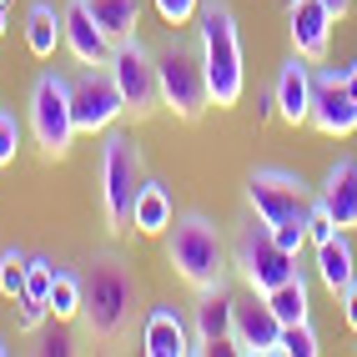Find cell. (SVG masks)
<instances>
[{"mask_svg":"<svg viewBox=\"0 0 357 357\" xmlns=\"http://www.w3.org/2000/svg\"><path fill=\"white\" fill-rule=\"evenodd\" d=\"M86 337L121 342L136 322V277L121 257H96V267L81 277V317Z\"/></svg>","mask_w":357,"mask_h":357,"instance_id":"cell-1","label":"cell"},{"mask_svg":"<svg viewBox=\"0 0 357 357\" xmlns=\"http://www.w3.org/2000/svg\"><path fill=\"white\" fill-rule=\"evenodd\" d=\"M247 202H252L257 217L272 227L277 247H287V252L307 247V217H312V206H317V192L302 176L277 172V166H257L247 176Z\"/></svg>","mask_w":357,"mask_h":357,"instance_id":"cell-2","label":"cell"},{"mask_svg":"<svg viewBox=\"0 0 357 357\" xmlns=\"http://www.w3.org/2000/svg\"><path fill=\"white\" fill-rule=\"evenodd\" d=\"M202 20V70H206V96L211 106H236L247 91V66H242V36L227 0H206L197 10Z\"/></svg>","mask_w":357,"mask_h":357,"instance_id":"cell-3","label":"cell"},{"mask_svg":"<svg viewBox=\"0 0 357 357\" xmlns=\"http://www.w3.org/2000/svg\"><path fill=\"white\" fill-rule=\"evenodd\" d=\"M146 186V156H141L136 136L111 131L101 146V211H106V231L126 236L136 227V197Z\"/></svg>","mask_w":357,"mask_h":357,"instance_id":"cell-4","label":"cell"},{"mask_svg":"<svg viewBox=\"0 0 357 357\" xmlns=\"http://www.w3.org/2000/svg\"><path fill=\"white\" fill-rule=\"evenodd\" d=\"M166 261L186 287H211V282L227 277V242L211 217L202 211H186L176 227H166Z\"/></svg>","mask_w":357,"mask_h":357,"instance_id":"cell-5","label":"cell"},{"mask_svg":"<svg viewBox=\"0 0 357 357\" xmlns=\"http://www.w3.org/2000/svg\"><path fill=\"white\" fill-rule=\"evenodd\" d=\"M156 86H161V106L172 116L202 121V111L211 106L206 70H202V45H186L181 36H166L156 45Z\"/></svg>","mask_w":357,"mask_h":357,"instance_id":"cell-6","label":"cell"},{"mask_svg":"<svg viewBox=\"0 0 357 357\" xmlns=\"http://www.w3.org/2000/svg\"><path fill=\"white\" fill-rule=\"evenodd\" d=\"M231 261H236V272H242L247 292H261V297H267L272 287H282L287 277H297V252L277 247L272 227L261 222V217H257L252 227H242V231H236Z\"/></svg>","mask_w":357,"mask_h":357,"instance_id":"cell-7","label":"cell"},{"mask_svg":"<svg viewBox=\"0 0 357 357\" xmlns=\"http://www.w3.org/2000/svg\"><path fill=\"white\" fill-rule=\"evenodd\" d=\"M31 131L40 156H66L70 136H76V116H70V81L56 76V70H40L31 86Z\"/></svg>","mask_w":357,"mask_h":357,"instance_id":"cell-8","label":"cell"},{"mask_svg":"<svg viewBox=\"0 0 357 357\" xmlns=\"http://www.w3.org/2000/svg\"><path fill=\"white\" fill-rule=\"evenodd\" d=\"M111 76H116V91H121V101H126V116H151L161 106V86H156V51L151 45H141L136 36L126 40H116V51H111Z\"/></svg>","mask_w":357,"mask_h":357,"instance_id":"cell-9","label":"cell"},{"mask_svg":"<svg viewBox=\"0 0 357 357\" xmlns=\"http://www.w3.org/2000/svg\"><path fill=\"white\" fill-rule=\"evenodd\" d=\"M70 116H76V131L96 136V131H111L116 116H126V101L116 91V76L111 66H86L76 81H70Z\"/></svg>","mask_w":357,"mask_h":357,"instance_id":"cell-10","label":"cell"},{"mask_svg":"<svg viewBox=\"0 0 357 357\" xmlns=\"http://www.w3.org/2000/svg\"><path fill=\"white\" fill-rule=\"evenodd\" d=\"M307 126L322 131V136H352L357 131V101L347 91L342 66L337 70H312V116Z\"/></svg>","mask_w":357,"mask_h":357,"instance_id":"cell-11","label":"cell"},{"mask_svg":"<svg viewBox=\"0 0 357 357\" xmlns=\"http://www.w3.org/2000/svg\"><path fill=\"white\" fill-rule=\"evenodd\" d=\"M231 317H236V292L222 282L197 292V352H236L231 342Z\"/></svg>","mask_w":357,"mask_h":357,"instance_id":"cell-12","label":"cell"},{"mask_svg":"<svg viewBox=\"0 0 357 357\" xmlns=\"http://www.w3.org/2000/svg\"><path fill=\"white\" fill-rule=\"evenodd\" d=\"M282 337V322L267 307V297L252 292V297H236V317H231V342L242 357H272Z\"/></svg>","mask_w":357,"mask_h":357,"instance_id":"cell-13","label":"cell"},{"mask_svg":"<svg viewBox=\"0 0 357 357\" xmlns=\"http://www.w3.org/2000/svg\"><path fill=\"white\" fill-rule=\"evenodd\" d=\"M61 20H66V51L76 56L81 66H106L111 61L116 40L96 26V15L86 10V0H70V6L61 10Z\"/></svg>","mask_w":357,"mask_h":357,"instance_id":"cell-14","label":"cell"},{"mask_svg":"<svg viewBox=\"0 0 357 357\" xmlns=\"http://www.w3.org/2000/svg\"><path fill=\"white\" fill-rule=\"evenodd\" d=\"M272 101H277V116L287 126H307V116H312V66H307V56L282 61Z\"/></svg>","mask_w":357,"mask_h":357,"instance_id":"cell-15","label":"cell"},{"mask_svg":"<svg viewBox=\"0 0 357 357\" xmlns=\"http://www.w3.org/2000/svg\"><path fill=\"white\" fill-rule=\"evenodd\" d=\"M287 31H292L297 56L317 61V56H327V40H332V10L322 6V0H292Z\"/></svg>","mask_w":357,"mask_h":357,"instance_id":"cell-16","label":"cell"},{"mask_svg":"<svg viewBox=\"0 0 357 357\" xmlns=\"http://www.w3.org/2000/svg\"><path fill=\"white\" fill-rule=\"evenodd\" d=\"M317 202L332 211V222L342 231L357 227V156H342L337 166L327 172V181L317 186Z\"/></svg>","mask_w":357,"mask_h":357,"instance_id":"cell-17","label":"cell"},{"mask_svg":"<svg viewBox=\"0 0 357 357\" xmlns=\"http://www.w3.org/2000/svg\"><path fill=\"white\" fill-rule=\"evenodd\" d=\"M141 352L146 357H186V352H197L192 337H186V322L176 317V307H156L146 317V327H141Z\"/></svg>","mask_w":357,"mask_h":357,"instance_id":"cell-18","label":"cell"},{"mask_svg":"<svg viewBox=\"0 0 357 357\" xmlns=\"http://www.w3.org/2000/svg\"><path fill=\"white\" fill-rule=\"evenodd\" d=\"M317 282L332 292V297H342L352 282H357V252L352 242L337 231V236H327V242H317Z\"/></svg>","mask_w":357,"mask_h":357,"instance_id":"cell-19","label":"cell"},{"mask_svg":"<svg viewBox=\"0 0 357 357\" xmlns=\"http://www.w3.org/2000/svg\"><path fill=\"white\" fill-rule=\"evenodd\" d=\"M26 45H31V56H40V61H51L56 45H66V20L45 6V0H36V6L26 10Z\"/></svg>","mask_w":357,"mask_h":357,"instance_id":"cell-20","label":"cell"},{"mask_svg":"<svg viewBox=\"0 0 357 357\" xmlns=\"http://www.w3.org/2000/svg\"><path fill=\"white\" fill-rule=\"evenodd\" d=\"M86 10L96 15V26H101L111 40H126V36H136V26H141V0H86Z\"/></svg>","mask_w":357,"mask_h":357,"instance_id":"cell-21","label":"cell"},{"mask_svg":"<svg viewBox=\"0 0 357 357\" xmlns=\"http://www.w3.org/2000/svg\"><path fill=\"white\" fill-rule=\"evenodd\" d=\"M166 227H172V197H166V186L146 181V186H141V197H136V231L161 236Z\"/></svg>","mask_w":357,"mask_h":357,"instance_id":"cell-22","label":"cell"},{"mask_svg":"<svg viewBox=\"0 0 357 357\" xmlns=\"http://www.w3.org/2000/svg\"><path fill=\"white\" fill-rule=\"evenodd\" d=\"M267 307L277 312L282 327H287V322H307V277L297 272V277L282 282V287H272L267 292Z\"/></svg>","mask_w":357,"mask_h":357,"instance_id":"cell-23","label":"cell"},{"mask_svg":"<svg viewBox=\"0 0 357 357\" xmlns=\"http://www.w3.org/2000/svg\"><path fill=\"white\" fill-rule=\"evenodd\" d=\"M45 307H51V317L76 322V317H81V277L61 267V272H56V282H51V297H45Z\"/></svg>","mask_w":357,"mask_h":357,"instance_id":"cell-24","label":"cell"},{"mask_svg":"<svg viewBox=\"0 0 357 357\" xmlns=\"http://www.w3.org/2000/svg\"><path fill=\"white\" fill-rule=\"evenodd\" d=\"M277 352L282 357H317L322 337H317L312 322H287V327H282V337H277Z\"/></svg>","mask_w":357,"mask_h":357,"instance_id":"cell-25","label":"cell"},{"mask_svg":"<svg viewBox=\"0 0 357 357\" xmlns=\"http://www.w3.org/2000/svg\"><path fill=\"white\" fill-rule=\"evenodd\" d=\"M26 252H20V247H6V252H0V292H6V297H20V292H26Z\"/></svg>","mask_w":357,"mask_h":357,"instance_id":"cell-26","label":"cell"},{"mask_svg":"<svg viewBox=\"0 0 357 357\" xmlns=\"http://www.w3.org/2000/svg\"><path fill=\"white\" fill-rule=\"evenodd\" d=\"M56 272H61V267H56L51 257H31V261H26V297H40V302H45V297H51Z\"/></svg>","mask_w":357,"mask_h":357,"instance_id":"cell-27","label":"cell"},{"mask_svg":"<svg viewBox=\"0 0 357 357\" xmlns=\"http://www.w3.org/2000/svg\"><path fill=\"white\" fill-rule=\"evenodd\" d=\"M31 337L40 342L36 352H45V357H66V352H76V347H70V332L61 327V317H56V327H36Z\"/></svg>","mask_w":357,"mask_h":357,"instance_id":"cell-28","label":"cell"},{"mask_svg":"<svg viewBox=\"0 0 357 357\" xmlns=\"http://www.w3.org/2000/svg\"><path fill=\"white\" fill-rule=\"evenodd\" d=\"M15 151H20V121L10 111H0V166H10Z\"/></svg>","mask_w":357,"mask_h":357,"instance_id":"cell-29","label":"cell"},{"mask_svg":"<svg viewBox=\"0 0 357 357\" xmlns=\"http://www.w3.org/2000/svg\"><path fill=\"white\" fill-rule=\"evenodd\" d=\"M337 231H342V227L332 222V211L317 202V206H312V217H307V242L317 247V242H327V236H337Z\"/></svg>","mask_w":357,"mask_h":357,"instance_id":"cell-30","label":"cell"},{"mask_svg":"<svg viewBox=\"0 0 357 357\" xmlns=\"http://www.w3.org/2000/svg\"><path fill=\"white\" fill-rule=\"evenodd\" d=\"M156 10H161L166 26H186V20L202 10V0H156Z\"/></svg>","mask_w":357,"mask_h":357,"instance_id":"cell-31","label":"cell"},{"mask_svg":"<svg viewBox=\"0 0 357 357\" xmlns=\"http://www.w3.org/2000/svg\"><path fill=\"white\" fill-rule=\"evenodd\" d=\"M342 317H347V327L357 332V282H352V287L342 292Z\"/></svg>","mask_w":357,"mask_h":357,"instance_id":"cell-32","label":"cell"},{"mask_svg":"<svg viewBox=\"0 0 357 357\" xmlns=\"http://www.w3.org/2000/svg\"><path fill=\"white\" fill-rule=\"evenodd\" d=\"M322 6H327V10H332V20H342V15H347V10H352V0H322Z\"/></svg>","mask_w":357,"mask_h":357,"instance_id":"cell-33","label":"cell"},{"mask_svg":"<svg viewBox=\"0 0 357 357\" xmlns=\"http://www.w3.org/2000/svg\"><path fill=\"white\" fill-rule=\"evenodd\" d=\"M342 76H347V91H352V101H357V61L342 66Z\"/></svg>","mask_w":357,"mask_h":357,"instance_id":"cell-34","label":"cell"},{"mask_svg":"<svg viewBox=\"0 0 357 357\" xmlns=\"http://www.w3.org/2000/svg\"><path fill=\"white\" fill-rule=\"evenodd\" d=\"M0 36H6V6H0Z\"/></svg>","mask_w":357,"mask_h":357,"instance_id":"cell-35","label":"cell"},{"mask_svg":"<svg viewBox=\"0 0 357 357\" xmlns=\"http://www.w3.org/2000/svg\"><path fill=\"white\" fill-rule=\"evenodd\" d=\"M6 352H10V342H6V337H0V357H6Z\"/></svg>","mask_w":357,"mask_h":357,"instance_id":"cell-36","label":"cell"},{"mask_svg":"<svg viewBox=\"0 0 357 357\" xmlns=\"http://www.w3.org/2000/svg\"><path fill=\"white\" fill-rule=\"evenodd\" d=\"M0 6H6V0H0Z\"/></svg>","mask_w":357,"mask_h":357,"instance_id":"cell-37","label":"cell"}]
</instances>
